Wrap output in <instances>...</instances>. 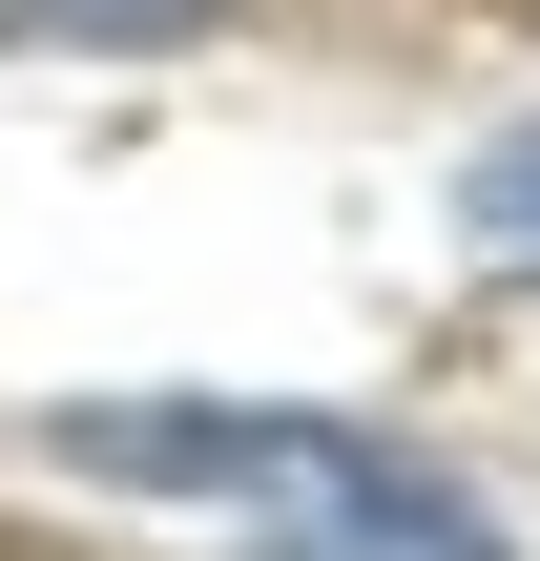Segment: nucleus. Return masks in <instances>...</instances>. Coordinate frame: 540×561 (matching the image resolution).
Segmentation results:
<instances>
[{
    "instance_id": "nucleus-1",
    "label": "nucleus",
    "mask_w": 540,
    "mask_h": 561,
    "mask_svg": "<svg viewBox=\"0 0 540 561\" xmlns=\"http://www.w3.org/2000/svg\"><path fill=\"white\" fill-rule=\"evenodd\" d=\"M83 479H166V500H271L291 561H499V520L458 479H416L354 416H229V396H83L62 416Z\"/></svg>"
},
{
    "instance_id": "nucleus-3",
    "label": "nucleus",
    "mask_w": 540,
    "mask_h": 561,
    "mask_svg": "<svg viewBox=\"0 0 540 561\" xmlns=\"http://www.w3.org/2000/svg\"><path fill=\"white\" fill-rule=\"evenodd\" d=\"M42 21H83V42H187L208 0H42Z\"/></svg>"
},
{
    "instance_id": "nucleus-2",
    "label": "nucleus",
    "mask_w": 540,
    "mask_h": 561,
    "mask_svg": "<svg viewBox=\"0 0 540 561\" xmlns=\"http://www.w3.org/2000/svg\"><path fill=\"white\" fill-rule=\"evenodd\" d=\"M458 229H479L499 271H540V125H520V146H479V167H458Z\"/></svg>"
}]
</instances>
